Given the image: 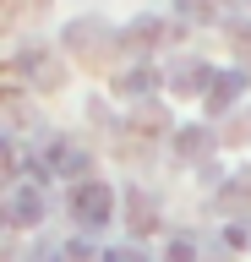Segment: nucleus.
<instances>
[{
  "label": "nucleus",
  "mask_w": 251,
  "mask_h": 262,
  "mask_svg": "<svg viewBox=\"0 0 251 262\" xmlns=\"http://www.w3.org/2000/svg\"><path fill=\"white\" fill-rule=\"evenodd\" d=\"M180 153H186V159H197V153H208V137H202V126H191V131L180 137Z\"/></svg>",
  "instance_id": "nucleus-7"
},
{
  "label": "nucleus",
  "mask_w": 251,
  "mask_h": 262,
  "mask_svg": "<svg viewBox=\"0 0 251 262\" xmlns=\"http://www.w3.org/2000/svg\"><path fill=\"white\" fill-rule=\"evenodd\" d=\"M180 11L191 16V22H213V16H218V0H180Z\"/></svg>",
  "instance_id": "nucleus-5"
},
{
  "label": "nucleus",
  "mask_w": 251,
  "mask_h": 262,
  "mask_svg": "<svg viewBox=\"0 0 251 262\" xmlns=\"http://www.w3.org/2000/svg\"><path fill=\"white\" fill-rule=\"evenodd\" d=\"M60 262H93V251H87V246H66V251H60Z\"/></svg>",
  "instance_id": "nucleus-8"
},
{
  "label": "nucleus",
  "mask_w": 251,
  "mask_h": 262,
  "mask_svg": "<svg viewBox=\"0 0 251 262\" xmlns=\"http://www.w3.org/2000/svg\"><path fill=\"white\" fill-rule=\"evenodd\" d=\"M109 262H148L142 251H131V246H120V251H109Z\"/></svg>",
  "instance_id": "nucleus-9"
},
{
  "label": "nucleus",
  "mask_w": 251,
  "mask_h": 262,
  "mask_svg": "<svg viewBox=\"0 0 251 262\" xmlns=\"http://www.w3.org/2000/svg\"><path fill=\"white\" fill-rule=\"evenodd\" d=\"M109 186H99V180H82L77 191H71V213H77V224H109Z\"/></svg>",
  "instance_id": "nucleus-1"
},
{
  "label": "nucleus",
  "mask_w": 251,
  "mask_h": 262,
  "mask_svg": "<svg viewBox=\"0 0 251 262\" xmlns=\"http://www.w3.org/2000/svg\"><path fill=\"white\" fill-rule=\"evenodd\" d=\"M235 93H240V71H230V77H218V82H213L208 110H224V104H235Z\"/></svg>",
  "instance_id": "nucleus-2"
},
{
  "label": "nucleus",
  "mask_w": 251,
  "mask_h": 262,
  "mask_svg": "<svg viewBox=\"0 0 251 262\" xmlns=\"http://www.w3.org/2000/svg\"><path fill=\"white\" fill-rule=\"evenodd\" d=\"M197 82H208V66H197V60L175 66V88H180V93H197Z\"/></svg>",
  "instance_id": "nucleus-4"
},
{
  "label": "nucleus",
  "mask_w": 251,
  "mask_h": 262,
  "mask_svg": "<svg viewBox=\"0 0 251 262\" xmlns=\"http://www.w3.org/2000/svg\"><path fill=\"white\" fill-rule=\"evenodd\" d=\"M218 202H224V208H230V213H246V208H251V180H230V186H224V196H218Z\"/></svg>",
  "instance_id": "nucleus-3"
},
{
  "label": "nucleus",
  "mask_w": 251,
  "mask_h": 262,
  "mask_svg": "<svg viewBox=\"0 0 251 262\" xmlns=\"http://www.w3.org/2000/svg\"><path fill=\"white\" fill-rule=\"evenodd\" d=\"M169 262H191V246H186V241H175V246H169Z\"/></svg>",
  "instance_id": "nucleus-10"
},
{
  "label": "nucleus",
  "mask_w": 251,
  "mask_h": 262,
  "mask_svg": "<svg viewBox=\"0 0 251 262\" xmlns=\"http://www.w3.org/2000/svg\"><path fill=\"white\" fill-rule=\"evenodd\" d=\"M148 88H153V77H148V71H126V77H120V93H126V98H142Z\"/></svg>",
  "instance_id": "nucleus-6"
}]
</instances>
